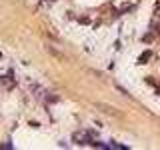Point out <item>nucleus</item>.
<instances>
[{
  "instance_id": "1",
  "label": "nucleus",
  "mask_w": 160,
  "mask_h": 150,
  "mask_svg": "<svg viewBox=\"0 0 160 150\" xmlns=\"http://www.w3.org/2000/svg\"><path fill=\"white\" fill-rule=\"evenodd\" d=\"M74 140H78V144H92V142H96V140H92L90 134H76Z\"/></svg>"
}]
</instances>
